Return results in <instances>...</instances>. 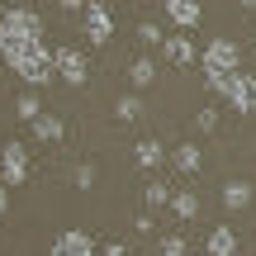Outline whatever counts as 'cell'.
Masks as SVG:
<instances>
[{
  "mask_svg": "<svg viewBox=\"0 0 256 256\" xmlns=\"http://www.w3.org/2000/svg\"><path fill=\"white\" fill-rule=\"evenodd\" d=\"M142 200H147V209H166V204H171V185H166V180H152L142 190Z\"/></svg>",
  "mask_w": 256,
  "mask_h": 256,
  "instance_id": "obj_19",
  "label": "cell"
},
{
  "mask_svg": "<svg viewBox=\"0 0 256 256\" xmlns=\"http://www.w3.org/2000/svg\"><path fill=\"white\" fill-rule=\"evenodd\" d=\"M238 5H247V10H256V0H238Z\"/></svg>",
  "mask_w": 256,
  "mask_h": 256,
  "instance_id": "obj_28",
  "label": "cell"
},
{
  "mask_svg": "<svg viewBox=\"0 0 256 256\" xmlns=\"http://www.w3.org/2000/svg\"><path fill=\"white\" fill-rule=\"evenodd\" d=\"M156 256H190V247H185V238H162Z\"/></svg>",
  "mask_w": 256,
  "mask_h": 256,
  "instance_id": "obj_21",
  "label": "cell"
},
{
  "mask_svg": "<svg viewBox=\"0 0 256 256\" xmlns=\"http://www.w3.org/2000/svg\"><path fill=\"white\" fill-rule=\"evenodd\" d=\"M194 128H200V133H214V128H218V110H200L194 114Z\"/></svg>",
  "mask_w": 256,
  "mask_h": 256,
  "instance_id": "obj_23",
  "label": "cell"
},
{
  "mask_svg": "<svg viewBox=\"0 0 256 256\" xmlns=\"http://www.w3.org/2000/svg\"><path fill=\"white\" fill-rule=\"evenodd\" d=\"M171 162H176V171H180V176H194L204 166V152H200V142H180Z\"/></svg>",
  "mask_w": 256,
  "mask_h": 256,
  "instance_id": "obj_15",
  "label": "cell"
},
{
  "mask_svg": "<svg viewBox=\"0 0 256 256\" xmlns=\"http://www.w3.org/2000/svg\"><path fill=\"white\" fill-rule=\"evenodd\" d=\"M28 128H34V138H38V142H62V138H66V124L57 119V114H38Z\"/></svg>",
  "mask_w": 256,
  "mask_h": 256,
  "instance_id": "obj_12",
  "label": "cell"
},
{
  "mask_svg": "<svg viewBox=\"0 0 256 256\" xmlns=\"http://www.w3.org/2000/svg\"><path fill=\"white\" fill-rule=\"evenodd\" d=\"M72 180H76V190H90V185H95V166H90V162H81Z\"/></svg>",
  "mask_w": 256,
  "mask_h": 256,
  "instance_id": "obj_22",
  "label": "cell"
},
{
  "mask_svg": "<svg viewBox=\"0 0 256 256\" xmlns=\"http://www.w3.org/2000/svg\"><path fill=\"white\" fill-rule=\"evenodd\" d=\"M223 100H228L238 114H256V76H252V72H232Z\"/></svg>",
  "mask_w": 256,
  "mask_h": 256,
  "instance_id": "obj_4",
  "label": "cell"
},
{
  "mask_svg": "<svg viewBox=\"0 0 256 256\" xmlns=\"http://www.w3.org/2000/svg\"><path fill=\"white\" fill-rule=\"evenodd\" d=\"M57 5H62V10H86L90 0H57Z\"/></svg>",
  "mask_w": 256,
  "mask_h": 256,
  "instance_id": "obj_27",
  "label": "cell"
},
{
  "mask_svg": "<svg viewBox=\"0 0 256 256\" xmlns=\"http://www.w3.org/2000/svg\"><path fill=\"white\" fill-rule=\"evenodd\" d=\"M133 156H138V166H142V171H156V166L166 162V147L156 142V138H142V142L133 147Z\"/></svg>",
  "mask_w": 256,
  "mask_h": 256,
  "instance_id": "obj_14",
  "label": "cell"
},
{
  "mask_svg": "<svg viewBox=\"0 0 256 256\" xmlns=\"http://www.w3.org/2000/svg\"><path fill=\"white\" fill-rule=\"evenodd\" d=\"M5 10H10V5H5V0H0V14H5Z\"/></svg>",
  "mask_w": 256,
  "mask_h": 256,
  "instance_id": "obj_29",
  "label": "cell"
},
{
  "mask_svg": "<svg viewBox=\"0 0 256 256\" xmlns=\"http://www.w3.org/2000/svg\"><path fill=\"white\" fill-rule=\"evenodd\" d=\"M252 200H256V190H252V180H228V185H223V204H228L232 214H242V209H252Z\"/></svg>",
  "mask_w": 256,
  "mask_h": 256,
  "instance_id": "obj_11",
  "label": "cell"
},
{
  "mask_svg": "<svg viewBox=\"0 0 256 256\" xmlns=\"http://www.w3.org/2000/svg\"><path fill=\"white\" fill-rule=\"evenodd\" d=\"M100 256H128V252L119 247V242H110V247H100Z\"/></svg>",
  "mask_w": 256,
  "mask_h": 256,
  "instance_id": "obj_26",
  "label": "cell"
},
{
  "mask_svg": "<svg viewBox=\"0 0 256 256\" xmlns=\"http://www.w3.org/2000/svg\"><path fill=\"white\" fill-rule=\"evenodd\" d=\"M114 114H119V124H138L142 119V95H124V100L114 104Z\"/></svg>",
  "mask_w": 256,
  "mask_h": 256,
  "instance_id": "obj_18",
  "label": "cell"
},
{
  "mask_svg": "<svg viewBox=\"0 0 256 256\" xmlns=\"http://www.w3.org/2000/svg\"><path fill=\"white\" fill-rule=\"evenodd\" d=\"M0 176H5V185H24L28 180V147L24 142H5V152H0Z\"/></svg>",
  "mask_w": 256,
  "mask_h": 256,
  "instance_id": "obj_5",
  "label": "cell"
},
{
  "mask_svg": "<svg viewBox=\"0 0 256 256\" xmlns=\"http://www.w3.org/2000/svg\"><path fill=\"white\" fill-rule=\"evenodd\" d=\"M166 19H171L180 34H190V28H200L204 5H200V0H166Z\"/></svg>",
  "mask_w": 256,
  "mask_h": 256,
  "instance_id": "obj_9",
  "label": "cell"
},
{
  "mask_svg": "<svg viewBox=\"0 0 256 256\" xmlns=\"http://www.w3.org/2000/svg\"><path fill=\"white\" fill-rule=\"evenodd\" d=\"M57 76H62L66 86H86L90 62L81 57V48H57Z\"/></svg>",
  "mask_w": 256,
  "mask_h": 256,
  "instance_id": "obj_7",
  "label": "cell"
},
{
  "mask_svg": "<svg viewBox=\"0 0 256 256\" xmlns=\"http://www.w3.org/2000/svg\"><path fill=\"white\" fill-rule=\"evenodd\" d=\"M162 52H166V62L190 66L194 62V38L190 34H171V38H162Z\"/></svg>",
  "mask_w": 256,
  "mask_h": 256,
  "instance_id": "obj_10",
  "label": "cell"
},
{
  "mask_svg": "<svg viewBox=\"0 0 256 256\" xmlns=\"http://www.w3.org/2000/svg\"><path fill=\"white\" fill-rule=\"evenodd\" d=\"M138 38H142V43H162V28L156 24H138Z\"/></svg>",
  "mask_w": 256,
  "mask_h": 256,
  "instance_id": "obj_24",
  "label": "cell"
},
{
  "mask_svg": "<svg viewBox=\"0 0 256 256\" xmlns=\"http://www.w3.org/2000/svg\"><path fill=\"white\" fill-rule=\"evenodd\" d=\"M171 214H176V218H194V214H200V194H194V190L171 194Z\"/></svg>",
  "mask_w": 256,
  "mask_h": 256,
  "instance_id": "obj_17",
  "label": "cell"
},
{
  "mask_svg": "<svg viewBox=\"0 0 256 256\" xmlns=\"http://www.w3.org/2000/svg\"><path fill=\"white\" fill-rule=\"evenodd\" d=\"M5 214H10V185L0 180V218H5Z\"/></svg>",
  "mask_w": 256,
  "mask_h": 256,
  "instance_id": "obj_25",
  "label": "cell"
},
{
  "mask_svg": "<svg viewBox=\"0 0 256 256\" xmlns=\"http://www.w3.org/2000/svg\"><path fill=\"white\" fill-rule=\"evenodd\" d=\"M110 34H114L110 10H104L100 0H90V5H86V38H90L95 48H104V43H110Z\"/></svg>",
  "mask_w": 256,
  "mask_h": 256,
  "instance_id": "obj_8",
  "label": "cell"
},
{
  "mask_svg": "<svg viewBox=\"0 0 256 256\" xmlns=\"http://www.w3.org/2000/svg\"><path fill=\"white\" fill-rule=\"evenodd\" d=\"M204 252H209V256H232V252H238V232H232L228 223H218V228L209 232V242H204Z\"/></svg>",
  "mask_w": 256,
  "mask_h": 256,
  "instance_id": "obj_13",
  "label": "cell"
},
{
  "mask_svg": "<svg viewBox=\"0 0 256 256\" xmlns=\"http://www.w3.org/2000/svg\"><path fill=\"white\" fill-rule=\"evenodd\" d=\"M52 256H100V247H95V238H90V232H81V228H66V232H57V242H52Z\"/></svg>",
  "mask_w": 256,
  "mask_h": 256,
  "instance_id": "obj_6",
  "label": "cell"
},
{
  "mask_svg": "<svg viewBox=\"0 0 256 256\" xmlns=\"http://www.w3.org/2000/svg\"><path fill=\"white\" fill-rule=\"evenodd\" d=\"M34 38H43V19L28 5H10L5 14H0V57H10L14 48L34 43Z\"/></svg>",
  "mask_w": 256,
  "mask_h": 256,
  "instance_id": "obj_3",
  "label": "cell"
},
{
  "mask_svg": "<svg viewBox=\"0 0 256 256\" xmlns=\"http://www.w3.org/2000/svg\"><path fill=\"white\" fill-rule=\"evenodd\" d=\"M5 62L14 66V76H19L24 86H48V81L57 76V48H48L43 38H34V43L14 48Z\"/></svg>",
  "mask_w": 256,
  "mask_h": 256,
  "instance_id": "obj_2",
  "label": "cell"
},
{
  "mask_svg": "<svg viewBox=\"0 0 256 256\" xmlns=\"http://www.w3.org/2000/svg\"><path fill=\"white\" fill-rule=\"evenodd\" d=\"M128 81H133L138 90H142V86H152V81H156V62H152V57H138V62L128 66Z\"/></svg>",
  "mask_w": 256,
  "mask_h": 256,
  "instance_id": "obj_16",
  "label": "cell"
},
{
  "mask_svg": "<svg viewBox=\"0 0 256 256\" xmlns=\"http://www.w3.org/2000/svg\"><path fill=\"white\" fill-rule=\"evenodd\" d=\"M200 72H204V86H209L214 95L228 90V76L242 72V48L232 43V38H209L200 52Z\"/></svg>",
  "mask_w": 256,
  "mask_h": 256,
  "instance_id": "obj_1",
  "label": "cell"
},
{
  "mask_svg": "<svg viewBox=\"0 0 256 256\" xmlns=\"http://www.w3.org/2000/svg\"><path fill=\"white\" fill-rule=\"evenodd\" d=\"M14 114H19V119H24V124H34L38 114H43V104H38V95H34V90H24V95H19V100H14Z\"/></svg>",
  "mask_w": 256,
  "mask_h": 256,
  "instance_id": "obj_20",
  "label": "cell"
}]
</instances>
